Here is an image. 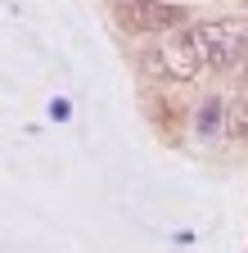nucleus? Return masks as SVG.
<instances>
[{
    "label": "nucleus",
    "instance_id": "f257e3e1",
    "mask_svg": "<svg viewBox=\"0 0 248 253\" xmlns=\"http://www.w3.org/2000/svg\"><path fill=\"white\" fill-rule=\"evenodd\" d=\"M239 59H248V23H185L144 54V73L158 82H194Z\"/></svg>",
    "mask_w": 248,
    "mask_h": 253
},
{
    "label": "nucleus",
    "instance_id": "f03ea898",
    "mask_svg": "<svg viewBox=\"0 0 248 253\" xmlns=\"http://www.w3.org/2000/svg\"><path fill=\"white\" fill-rule=\"evenodd\" d=\"M117 27L136 32V37H172L185 27V5H167V0H113Z\"/></svg>",
    "mask_w": 248,
    "mask_h": 253
},
{
    "label": "nucleus",
    "instance_id": "7ed1b4c3",
    "mask_svg": "<svg viewBox=\"0 0 248 253\" xmlns=\"http://www.w3.org/2000/svg\"><path fill=\"white\" fill-rule=\"evenodd\" d=\"M221 131H230V104L221 95H208V100L194 109V136L199 140H216Z\"/></svg>",
    "mask_w": 248,
    "mask_h": 253
},
{
    "label": "nucleus",
    "instance_id": "20e7f679",
    "mask_svg": "<svg viewBox=\"0 0 248 253\" xmlns=\"http://www.w3.org/2000/svg\"><path fill=\"white\" fill-rule=\"evenodd\" d=\"M230 131L235 136H248V82L235 90V100H230Z\"/></svg>",
    "mask_w": 248,
    "mask_h": 253
},
{
    "label": "nucleus",
    "instance_id": "39448f33",
    "mask_svg": "<svg viewBox=\"0 0 248 253\" xmlns=\"http://www.w3.org/2000/svg\"><path fill=\"white\" fill-rule=\"evenodd\" d=\"M50 118L64 122V118H68V100H54V104H50Z\"/></svg>",
    "mask_w": 248,
    "mask_h": 253
}]
</instances>
